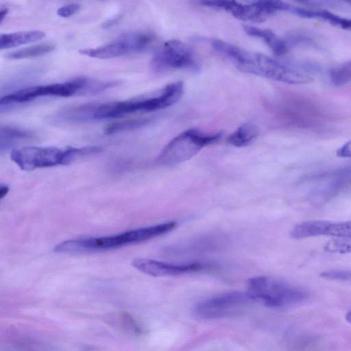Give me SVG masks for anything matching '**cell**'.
I'll return each instance as SVG.
<instances>
[{
	"instance_id": "cell-20",
	"label": "cell",
	"mask_w": 351,
	"mask_h": 351,
	"mask_svg": "<svg viewBox=\"0 0 351 351\" xmlns=\"http://www.w3.org/2000/svg\"><path fill=\"white\" fill-rule=\"evenodd\" d=\"M147 123L148 119L144 118L131 119L113 122L105 128L104 132L107 134H117L141 128Z\"/></svg>"
},
{
	"instance_id": "cell-23",
	"label": "cell",
	"mask_w": 351,
	"mask_h": 351,
	"mask_svg": "<svg viewBox=\"0 0 351 351\" xmlns=\"http://www.w3.org/2000/svg\"><path fill=\"white\" fill-rule=\"evenodd\" d=\"M81 8L79 3H69L58 8L57 14L61 17L67 18L77 13Z\"/></svg>"
},
{
	"instance_id": "cell-11",
	"label": "cell",
	"mask_w": 351,
	"mask_h": 351,
	"mask_svg": "<svg viewBox=\"0 0 351 351\" xmlns=\"http://www.w3.org/2000/svg\"><path fill=\"white\" fill-rule=\"evenodd\" d=\"M290 235L295 239L329 235L336 237L351 236V221L330 222L322 220L308 221L295 225Z\"/></svg>"
},
{
	"instance_id": "cell-7",
	"label": "cell",
	"mask_w": 351,
	"mask_h": 351,
	"mask_svg": "<svg viewBox=\"0 0 351 351\" xmlns=\"http://www.w3.org/2000/svg\"><path fill=\"white\" fill-rule=\"evenodd\" d=\"M150 65L157 72L172 69L199 70V64L193 51L180 40L173 39L164 43L154 54Z\"/></svg>"
},
{
	"instance_id": "cell-3",
	"label": "cell",
	"mask_w": 351,
	"mask_h": 351,
	"mask_svg": "<svg viewBox=\"0 0 351 351\" xmlns=\"http://www.w3.org/2000/svg\"><path fill=\"white\" fill-rule=\"evenodd\" d=\"M247 287V292L254 301L261 302L272 308L295 306L307 298L306 293L302 289L266 276L248 279Z\"/></svg>"
},
{
	"instance_id": "cell-28",
	"label": "cell",
	"mask_w": 351,
	"mask_h": 351,
	"mask_svg": "<svg viewBox=\"0 0 351 351\" xmlns=\"http://www.w3.org/2000/svg\"><path fill=\"white\" fill-rule=\"evenodd\" d=\"M346 319L351 323V311H350L349 312H348V313L346 314Z\"/></svg>"
},
{
	"instance_id": "cell-1",
	"label": "cell",
	"mask_w": 351,
	"mask_h": 351,
	"mask_svg": "<svg viewBox=\"0 0 351 351\" xmlns=\"http://www.w3.org/2000/svg\"><path fill=\"white\" fill-rule=\"evenodd\" d=\"M177 223L168 221L157 225L140 228L117 234L64 241L54 246L58 253H89L121 247L145 241L174 229Z\"/></svg>"
},
{
	"instance_id": "cell-14",
	"label": "cell",
	"mask_w": 351,
	"mask_h": 351,
	"mask_svg": "<svg viewBox=\"0 0 351 351\" xmlns=\"http://www.w3.org/2000/svg\"><path fill=\"white\" fill-rule=\"evenodd\" d=\"M243 29L249 36L263 40L277 56H283L289 51V45L287 41L279 37L270 29L251 25H243Z\"/></svg>"
},
{
	"instance_id": "cell-25",
	"label": "cell",
	"mask_w": 351,
	"mask_h": 351,
	"mask_svg": "<svg viewBox=\"0 0 351 351\" xmlns=\"http://www.w3.org/2000/svg\"><path fill=\"white\" fill-rule=\"evenodd\" d=\"M300 4L312 6H321L329 3L328 0H293Z\"/></svg>"
},
{
	"instance_id": "cell-22",
	"label": "cell",
	"mask_w": 351,
	"mask_h": 351,
	"mask_svg": "<svg viewBox=\"0 0 351 351\" xmlns=\"http://www.w3.org/2000/svg\"><path fill=\"white\" fill-rule=\"evenodd\" d=\"M320 276L328 279L348 280L351 278V271L330 270L324 271Z\"/></svg>"
},
{
	"instance_id": "cell-24",
	"label": "cell",
	"mask_w": 351,
	"mask_h": 351,
	"mask_svg": "<svg viewBox=\"0 0 351 351\" xmlns=\"http://www.w3.org/2000/svg\"><path fill=\"white\" fill-rule=\"evenodd\" d=\"M337 156L341 158H351V140L347 141L337 150Z\"/></svg>"
},
{
	"instance_id": "cell-4",
	"label": "cell",
	"mask_w": 351,
	"mask_h": 351,
	"mask_svg": "<svg viewBox=\"0 0 351 351\" xmlns=\"http://www.w3.org/2000/svg\"><path fill=\"white\" fill-rule=\"evenodd\" d=\"M222 132L205 133L188 129L173 138L162 149L156 162L162 166H174L195 156L204 147L217 142Z\"/></svg>"
},
{
	"instance_id": "cell-5",
	"label": "cell",
	"mask_w": 351,
	"mask_h": 351,
	"mask_svg": "<svg viewBox=\"0 0 351 351\" xmlns=\"http://www.w3.org/2000/svg\"><path fill=\"white\" fill-rule=\"evenodd\" d=\"M90 79L77 77L62 83L27 87L1 97V109L30 101L42 96L71 97L86 95Z\"/></svg>"
},
{
	"instance_id": "cell-16",
	"label": "cell",
	"mask_w": 351,
	"mask_h": 351,
	"mask_svg": "<svg viewBox=\"0 0 351 351\" xmlns=\"http://www.w3.org/2000/svg\"><path fill=\"white\" fill-rule=\"evenodd\" d=\"M258 135V129L255 124L245 123L228 137L227 141L232 146L241 147L250 145Z\"/></svg>"
},
{
	"instance_id": "cell-27",
	"label": "cell",
	"mask_w": 351,
	"mask_h": 351,
	"mask_svg": "<svg viewBox=\"0 0 351 351\" xmlns=\"http://www.w3.org/2000/svg\"><path fill=\"white\" fill-rule=\"evenodd\" d=\"M8 13V9L7 8H2L1 9V12H0V16H1V23L3 22V21L4 20V19L5 18V16H7Z\"/></svg>"
},
{
	"instance_id": "cell-18",
	"label": "cell",
	"mask_w": 351,
	"mask_h": 351,
	"mask_svg": "<svg viewBox=\"0 0 351 351\" xmlns=\"http://www.w3.org/2000/svg\"><path fill=\"white\" fill-rule=\"evenodd\" d=\"M33 137L32 134L28 131L11 126L2 127L0 138L1 150L8 148L18 141L31 139Z\"/></svg>"
},
{
	"instance_id": "cell-26",
	"label": "cell",
	"mask_w": 351,
	"mask_h": 351,
	"mask_svg": "<svg viewBox=\"0 0 351 351\" xmlns=\"http://www.w3.org/2000/svg\"><path fill=\"white\" fill-rule=\"evenodd\" d=\"M9 191V187L7 185L1 184L0 187V199H2L6 196Z\"/></svg>"
},
{
	"instance_id": "cell-13",
	"label": "cell",
	"mask_w": 351,
	"mask_h": 351,
	"mask_svg": "<svg viewBox=\"0 0 351 351\" xmlns=\"http://www.w3.org/2000/svg\"><path fill=\"white\" fill-rule=\"evenodd\" d=\"M292 14L308 19H316L326 21L330 25L351 32V19L342 17L326 10H308L293 6Z\"/></svg>"
},
{
	"instance_id": "cell-21",
	"label": "cell",
	"mask_w": 351,
	"mask_h": 351,
	"mask_svg": "<svg viewBox=\"0 0 351 351\" xmlns=\"http://www.w3.org/2000/svg\"><path fill=\"white\" fill-rule=\"evenodd\" d=\"M324 250L330 253L351 252V236L339 237L327 242Z\"/></svg>"
},
{
	"instance_id": "cell-15",
	"label": "cell",
	"mask_w": 351,
	"mask_h": 351,
	"mask_svg": "<svg viewBox=\"0 0 351 351\" xmlns=\"http://www.w3.org/2000/svg\"><path fill=\"white\" fill-rule=\"evenodd\" d=\"M45 36V33L40 30L1 34L0 36V49H7L25 44L36 43L43 39Z\"/></svg>"
},
{
	"instance_id": "cell-8",
	"label": "cell",
	"mask_w": 351,
	"mask_h": 351,
	"mask_svg": "<svg viewBox=\"0 0 351 351\" xmlns=\"http://www.w3.org/2000/svg\"><path fill=\"white\" fill-rule=\"evenodd\" d=\"M10 158L25 171L70 164L68 148L55 147H22L14 149Z\"/></svg>"
},
{
	"instance_id": "cell-6",
	"label": "cell",
	"mask_w": 351,
	"mask_h": 351,
	"mask_svg": "<svg viewBox=\"0 0 351 351\" xmlns=\"http://www.w3.org/2000/svg\"><path fill=\"white\" fill-rule=\"evenodd\" d=\"M155 40L156 36L152 32H130L120 36L106 45L80 49L79 52L82 55L95 58H113L143 52L150 47Z\"/></svg>"
},
{
	"instance_id": "cell-9",
	"label": "cell",
	"mask_w": 351,
	"mask_h": 351,
	"mask_svg": "<svg viewBox=\"0 0 351 351\" xmlns=\"http://www.w3.org/2000/svg\"><path fill=\"white\" fill-rule=\"evenodd\" d=\"M253 301L247 292L232 291L199 302L193 312L201 319L221 318L239 313Z\"/></svg>"
},
{
	"instance_id": "cell-17",
	"label": "cell",
	"mask_w": 351,
	"mask_h": 351,
	"mask_svg": "<svg viewBox=\"0 0 351 351\" xmlns=\"http://www.w3.org/2000/svg\"><path fill=\"white\" fill-rule=\"evenodd\" d=\"M54 49L53 44L41 43L10 52L5 55V57L10 60L36 58L47 54Z\"/></svg>"
},
{
	"instance_id": "cell-12",
	"label": "cell",
	"mask_w": 351,
	"mask_h": 351,
	"mask_svg": "<svg viewBox=\"0 0 351 351\" xmlns=\"http://www.w3.org/2000/svg\"><path fill=\"white\" fill-rule=\"evenodd\" d=\"M132 265L138 271L155 277L176 276L204 268L202 264H173L150 258H135Z\"/></svg>"
},
{
	"instance_id": "cell-10",
	"label": "cell",
	"mask_w": 351,
	"mask_h": 351,
	"mask_svg": "<svg viewBox=\"0 0 351 351\" xmlns=\"http://www.w3.org/2000/svg\"><path fill=\"white\" fill-rule=\"evenodd\" d=\"M199 3L223 10L241 21L261 22L276 12L275 0H254L243 3L239 0H199Z\"/></svg>"
},
{
	"instance_id": "cell-19",
	"label": "cell",
	"mask_w": 351,
	"mask_h": 351,
	"mask_svg": "<svg viewBox=\"0 0 351 351\" xmlns=\"http://www.w3.org/2000/svg\"><path fill=\"white\" fill-rule=\"evenodd\" d=\"M329 79L335 86L345 85L351 81V60L332 67L329 71Z\"/></svg>"
},
{
	"instance_id": "cell-2",
	"label": "cell",
	"mask_w": 351,
	"mask_h": 351,
	"mask_svg": "<svg viewBox=\"0 0 351 351\" xmlns=\"http://www.w3.org/2000/svg\"><path fill=\"white\" fill-rule=\"evenodd\" d=\"M233 64L241 71L290 84L309 83L308 75L265 55L243 49Z\"/></svg>"
}]
</instances>
